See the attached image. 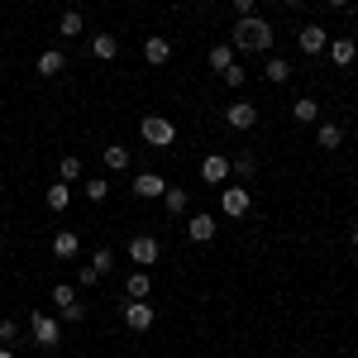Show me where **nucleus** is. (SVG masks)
Returning <instances> with one entry per match:
<instances>
[{"mask_svg": "<svg viewBox=\"0 0 358 358\" xmlns=\"http://www.w3.org/2000/svg\"><path fill=\"white\" fill-rule=\"evenodd\" d=\"M124 296H129V301H148V296H153V277L143 273V268H134L129 282H124Z\"/></svg>", "mask_w": 358, "mask_h": 358, "instance_id": "nucleus-19", "label": "nucleus"}, {"mask_svg": "<svg viewBox=\"0 0 358 358\" xmlns=\"http://www.w3.org/2000/svg\"><path fill=\"white\" fill-rule=\"evenodd\" d=\"M62 72H67V53H62V48H43V53H38V77L53 82Z\"/></svg>", "mask_w": 358, "mask_h": 358, "instance_id": "nucleus-14", "label": "nucleus"}, {"mask_svg": "<svg viewBox=\"0 0 358 358\" xmlns=\"http://www.w3.org/2000/svg\"><path fill=\"white\" fill-rule=\"evenodd\" d=\"M248 210H253V196H248L239 182H224L220 187V215L224 220H244Z\"/></svg>", "mask_w": 358, "mask_h": 358, "instance_id": "nucleus-5", "label": "nucleus"}, {"mask_svg": "<svg viewBox=\"0 0 358 358\" xmlns=\"http://www.w3.org/2000/svg\"><path fill=\"white\" fill-rule=\"evenodd\" d=\"M143 62H148V67H167V62H172V38H163V34L143 38Z\"/></svg>", "mask_w": 358, "mask_h": 358, "instance_id": "nucleus-12", "label": "nucleus"}, {"mask_svg": "<svg viewBox=\"0 0 358 358\" xmlns=\"http://www.w3.org/2000/svg\"><path fill=\"white\" fill-rule=\"evenodd\" d=\"M43 206H48L53 215H62V210L72 206V182H53V187L43 192Z\"/></svg>", "mask_w": 358, "mask_h": 358, "instance_id": "nucleus-21", "label": "nucleus"}, {"mask_svg": "<svg viewBox=\"0 0 358 358\" xmlns=\"http://www.w3.org/2000/svg\"><path fill=\"white\" fill-rule=\"evenodd\" d=\"M163 206H167V215H187V206H192L187 187H167V192H163Z\"/></svg>", "mask_w": 358, "mask_h": 358, "instance_id": "nucleus-25", "label": "nucleus"}, {"mask_svg": "<svg viewBox=\"0 0 358 358\" xmlns=\"http://www.w3.org/2000/svg\"><path fill=\"white\" fill-rule=\"evenodd\" d=\"M234 172H229V158L224 153H206L201 158V182H210V187H224Z\"/></svg>", "mask_w": 358, "mask_h": 358, "instance_id": "nucleus-10", "label": "nucleus"}, {"mask_svg": "<svg viewBox=\"0 0 358 358\" xmlns=\"http://www.w3.org/2000/svg\"><path fill=\"white\" fill-rule=\"evenodd\" d=\"M187 5H201V0H187Z\"/></svg>", "mask_w": 358, "mask_h": 358, "instance_id": "nucleus-38", "label": "nucleus"}, {"mask_svg": "<svg viewBox=\"0 0 358 358\" xmlns=\"http://www.w3.org/2000/svg\"><path fill=\"white\" fill-rule=\"evenodd\" d=\"M325 5H334V10H344V5H349V0H325Z\"/></svg>", "mask_w": 358, "mask_h": 358, "instance_id": "nucleus-36", "label": "nucleus"}, {"mask_svg": "<svg viewBox=\"0 0 358 358\" xmlns=\"http://www.w3.org/2000/svg\"><path fill=\"white\" fill-rule=\"evenodd\" d=\"M29 339H34L38 349H57V344H62V320H57V315H43V310H34V320H29Z\"/></svg>", "mask_w": 358, "mask_h": 358, "instance_id": "nucleus-4", "label": "nucleus"}, {"mask_svg": "<svg viewBox=\"0 0 358 358\" xmlns=\"http://www.w3.org/2000/svg\"><path fill=\"white\" fill-rule=\"evenodd\" d=\"M349 244H354V253H358V224H354V229H349Z\"/></svg>", "mask_w": 358, "mask_h": 358, "instance_id": "nucleus-34", "label": "nucleus"}, {"mask_svg": "<svg viewBox=\"0 0 358 358\" xmlns=\"http://www.w3.org/2000/svg\"><path fill=\"white\" fill-rule=\"evenodd\" d=\"M325 53H330L334 67H354V62H358V43H354V38H330Z\"/></svg>", "mask_w": 358, "mask_h": 358, "instance_id": "nucleus-17", "label": "nucleus"}, {"mask_svg": "<svg viewBox=\"0 0 358 358\" xmlns=\"http://www.w3.org/2000/svg\"><path fill=\"white\" fill-rule=\"evenodd\" d=\"M229 5H234L239 20H244V15H258V0H229Z\"/></svg>", "mask_w": 358, "mask_h": 358, "instance_id": "nucleus-33", "label": "nucleus"}, {"mask_svg": "<svg viewBox=\"0 0 358 358\" xmlns=\"http://www.w3.org/2000/svg\"><path fill=\"white\" fill-rule=\"evenodd\" d=\"M57 177H62V182H82V158H77V153H67V158L57 163Z\"/></svg>", "mask_w": 358, "mask_h": 358, "instance_id": "nucleus-27", "label": "nucleus"}, {"mask_svg": "<svg viewBox=\"0 0 358 358\" xmlns=\"http://www.w3.org/2000/svg\"><path fill=\"white\" fill-rule=\"evenodd\" d=\"M268 82H292V62H287V57H268Z\"/></svg>", "mask_w": 358, "mask_h": 358, "instance_id": "nucleus-29", "label": "nucleus"}, {"mask_svg": "<svg viewBox=\"0 0 358 358\" xmlns=\"http://www.w3.org/2000/svg\"><path fill=\"white\" fill-rule=\"evenodd\" d=\"M91 57H101V62L120 57V38H115V34H96V38H91Z\"/></svg>", "mask_w": 358, "mask_h": 358, "instance_id": "nucleus-24", "label": "nucleus"}, {"mask_svg": "<svg viewBox=\"0 0 358 358\" xmlns=\"http://www.w3.org/2000/svg\"><path fill=\"white\" fill-rule=\"evenodd\" d=\"M77 282H82V287H96V282H101V273H96L91 263H82V268H77Z\"/></svg>", "mask_w": 358, "mask_h": 358, "instance_id": "nucleus-31", "label": "nucleus"}, {"mask_svg": "<svg viewBox=\"0 0 358 358\" xmlns=\"http://www.w3.org/2000/svg\"><path fill=\"white\" fill-rule=\"evenodd\" d=\"M315 143H320L325 153H334V148L344 143V124H339V120H320V124H315Z\"/></svg>", "mask_w": 358, "mask_h": 358, "instance_id": "nucleus-15", "label": "nucleus"}, {"mask_svg": "<svg viewBox=\"0 0 358 358\" xmlns=\"http://www.w3.org/2000/svg\"><path fill=\"white\" fill-rule=\"evenodd\" d=\"M0 358H15V349H10V344H0Z\"/></svg>", "mask_w": 358, "mask_h": 358, "instance_id": "nucleus-35", "label": "nucleus"}, {"mask_svg": "<svg viewBox=\"0 0 358 358\" xmlns=\"http://www.w3.org/2000/svg\"><path fill=\"white\" fill-rule=\"evenodd\" d=\"M20 339V325L15 320H0V344H15Z\"/></svg>", "mask_w": 358, "mask_h": 358, "instance_id": "nucleus-32", "label": "nucleus"}, {"mask_svg": "<svg viewBox=\"0 0 358 358\" xmlns=\"http://www.w3.org/2000/svg\"><path fill=\"white\" fill-rule=\"evenodd\" d=\"M86 263H91V268H96V273L106 277V273H110V268H115V253H110V248H96V253H91V258H86Z\"/></svg>", "mask_w": 358, "mask_h": 358, "instance_id": "nucleus-30", "label": "nucleus"}, {"mask_svg": "<svg viewBox=\"0 0 358 358\" xmlns=\"http://www.w3.org/2000/svg\"><path fill=\"white\" fill-rule=\"evenodd\" d=\"M282 5H306V0H282Z\"/></svg>", "mask_w": 358, "mask_h": 358, "instance_id": "nucleus-37", "label": "nucleus"}, {"mask_svg": "<svg viewBox=\"0 0 358 358\" xmlns=\"http://www.w3.org/2000/svg\"><path fill=\"white\" fill-rule=\"evenodd\" d=\"M129 192H134L138 201H163V192H167V177H163V172H134Z\"/></svg>", "mask_w": 358, "mask_h": 358, "instance_id": "nucleus-9", "label": "nucleus"}, {"mask_svg": "<svg viewBox=\"0 0 358 358\" xmlns=\"http://www.w3.org/2000/svg\"><path fill=\"white\" fill-rule=\"evenodd\" d=\"M206 62H210V72H215V77H224L229 67H239V57H234V48H229V43H215Z\"/></svg>", "mask_w": 358, "mask_h": 358, "instance_id": "nucleus-22", "label": "nucleus"}, {"mask_svg": "<svg viewBox=\"0 0 358 358\" xmlns=\"http://www.w3.org/2000/svg\"><path fill=\"white\" fill-rule=\"evenodd\" d=\"M82 29H86L82 10H62V15H57V38H77Z\"/></svg>", "mask_w": 358, "mask_h": 358, "instance_id": "nucleus-23", "label": "nucleus"}, {"mask_svg": "<svg viewBox=\"0 0 358 358\" xmlns=\"http://www.w3.org/2000/svg\"><path fill=\"white\" fill-rule=\"evenodd\" d=\"M53 258H67V263L82 258V239H77V229H57V234H53Z\"/></svg>", "mask_w": 358, "mask_h": 358, "instance_id": "nucleus-13", "label": "nucleus"}, {"mask_svg": "<svg viewBox=\"0 0 358 358\" xmlns=\"http://www.w3.org/2000/svg\"><path fill=\"white\" fill-rule=\"evenodd\" d=\"M48 296H53V306H57V320H62V325H77V320L86 315V306L77 301V287H72V282H57V287L48 292Z\"/></svg>", "mask_w": 358, "mask_h": 358, "instance_id": "nucleus-3", "label": "nucleus"}, {"mask_svg": "<svg viewBox=\"0 0 358 358\" xmlns=\"http://www.w3.org/2000/svg\"><path fill=\"white\" fill-rule=\"evenodd\" d=\"M292 120L296 124H320V101L315 96H296L292 101Z\"/></svg>", "mask_w": 358, "mask_h": 358, "instance_id": "nucleus-20", "label": "nucleus"}, {"mask_svg": "<svg viewBox=\"0 0 358 358\" xmlns=\"http://www.w3.org/2000/svg\"><path fill=\"white\" fill-rule=\"evenodd\" d=\"M101 163H106V172H129L134 158H129V148H124V143H106V148H101Z\"/></svg>", "mask_w": 358, "mask_h": 358, "instance_id": "nucleus-18", "label": "nucleus"}, {"mask_svg": "<svg viewBox=\"0 0 358 358\" xmlns=\"http://www.w3.org/2000/svg\"><path fill=\"white\" fill-rule=\"evenodd\" d=\"M106 196H110V177H86V201H96V206H101Z\"/></svg>", "mask_w": 358, "mask_h": 358, "instance_id": "nucleus-28", "label": "nucleus"}, {"mask_svg": "<svg viewBox=\"0 0 358 358\" xmlns=\"http://www.w3.org/2000/svg\"><path fill=\"white\" fill-rule=\"evenodd\" d=\"M229 172L244 177V182H253V177H258V158H253V153H239V158L229 163Z\"/></svg>", "mask_w": 358, "mask_h": 358, "instance_id": "nucleus-26", "label": "nucleus"}, {"mask_svg": "<svg viewBox=\"0 0 358 358\" xmlns=\"http://www.w3.org/2000/svg\"><path fill=\"white\" fill-rule=\"evenodd\" d=\"M124 253H129V263H134V268H143V273H148V268L163 258V248H158V239H153V234H134Z\"/></svg>", "mask_w": 358, "mask_h": 358, "instance_id": "nucleus-6", "label": "nucleus"}, {"mask_svg": "<svg viewBox=\"0 0 358 358\" xmlns=\"http://www.w3.org/2000/svg\"><path fill=\"white\" fill-rule=\"evenodd\" d=\"M296 48H301L306 57L325 53V48H330V29H325V24H301V29H296Z\"/></svg>", "mask_w": 358, "mask_h": 358, "instance_id": "nucleus-8", "label": "nucleus"}, {"mask_svg": "<svg viewBox=\"0 0 358 358\" xmlns=\"http://www.w3.org/2000/svg\"><path fill=\"white\" fill-rule=\"evenodd\" d=\"M224 124H229L234 134H248V129L258 124V106H253V101H229V106H224Z\"/></svg>", "mask_w": 358, "mask_h": 358, "instance_id": "nucleus-7", "label": "nucleus"}, {"mask_svg": "<svg viewBox=\"0 0 358 358\" xmlns=\"http://www.w3.org/2000/svg\"><path fill=\"white\" fill-rule=\"evenodd\" d=\"M138 138H143L148 148H172V143H177V124H172L167 115H143V120H138Z\"/></svg>", "mask_w": 358, "mask_h": 358, "instance_id": "nucleus-2", "label": "nucleus"}, {"mask_svg": "<svg viewBox=\"0 0 358 358\" xmlns=\"http://www.w3.org/2000/svg\"><path fill=\"white\" fill-rule=\"evenodd\" d=\"M215 229H220V220H215V215H192V220H187L192 244H210V239H215Z\"/></svg>", "mask_w": 358, "mask_h": 358, "instance_id": "nucleus-16", "label": "nucleus"}, {"mask_svg": "<svg viewBox=\"0 0 358 358\" xmlns=\"http://www.w3.org/2000/svg\"><path fill=\"white\" fill-rule=\"evenodd\" d=\"M273 38H277V29L263 15H244V20H234V29H229V43L239 53H273Z\"/></svg>", "mask_w": 358, "mask_h": 358, "instance_id": "nucleus-1", "label": "nucleus"}, {"mask_svg": "<svg viewBox=\"0 0 358 358\" xmlns=\"http://www.w3.org/2000/svg\"><path fill=\"white\" fill-rule=\"evenodd\" d=\"M124 325L134 334L153 330V301H124Z\"/></svg>", "mask_w": 358, "mask_h": 358, "instance_id": "nucleus-11", "label": "nucleus"}]
</instances>
